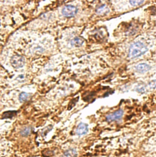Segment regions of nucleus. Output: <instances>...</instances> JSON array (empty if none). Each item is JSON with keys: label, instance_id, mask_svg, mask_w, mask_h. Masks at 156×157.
I'll list each match as a JSON object with an SVG mask.
<instances>
[{"label": "nucleus", "instance_id": "f257e3e1", "mask_svg": "<svg viewBox=\"0 0 156 157\" xmlns=\"http://www.w3.org/2000/svg\"><path fill=\"white\" fill-rule=\"evenodd\" d=\"M147 47L142 42L137 41L133 43L129 50V56L131 58H136L144 55L148 52Z\"/></svg>", "mask_w": 156, "mask_h": 157}, {"label": "nucleus", "instance_id": "f03ea898", "mask_svg": "<svg viewBox=\"0 0 156 157\" xmlns=\"http://www.w3.org/2000/svg\"><path fill=\"white\" fill-rule=\"evenodd\" d=\"M10 63L12 66L15 69H19L23 67L25 64V59L23 56L20 55H14L12 57Z\"/></svg>", "mask_w": 156, "mask_h": 157}, {"label": "nucleus", "instance_id": "7ed1b4c3", "mask_svg": "<svg viewBox=\"0 0 156 157\" xmlns=\"http://www.w3.org/2000/svg\"><path fill=\"white\" fill-rule=\"evenodd\" d=\"M78 10L76 7L72 5L65 6L62 9V14L66 17H73L78 12Z\"/></svg>", "mask_w": 156, "mask_h": 157}, {"label": "nucleus", "instance_id": "20e7f679", "mask_svg": "<svg viewBox=\"0 0 156 157\" xmlns=\"http://www.w3.org/2000/svg\"><path fill=\"white\" fill-rule=\"evenodd\" d=\"M123 111L122 109H118V111L114 112L113 113L108 115L106 117V120L108 122H113L115 121L120 120L123 116Z\"/></svg>", "mask_w": 156, "mask_h": 157}, {"label": "nucleus", "instance_id": "39448f33", "mask_svg": "<svg viewBox=\"0 0 156 157\" xmlns=\"http://www.w3.org/2000/svg\"><path fill=\"white\" fill-rule=\"evenodd\" d=\"M151 68V66L146 63H140L136 67V71L140 74H144L148 72Z\"/></svg>", "mask_w": 156, "mask_h": 157}, {"label": "nucleus", "instance_id": "423d86ee", "mask_svg": "<svg viewBox=\"0 0 156 157\" xmlns=\"http://www.w3.org/2000/svg\"><path fill=\"white\" fill-rule=\"evenodd\" d=\"M88 128L87 125L84 123H80L78 125L76 132L77 135L81 136V135H85L88 132Z\"/></svg>", "mask_w": 156, "mask_h": 157}, {"label": "nucleus", "instance_id": "0eeeda50", "mask_svg": "<svg viewBox=\"0 0 156 157\" xmlns=\"http://www.w3.org/2000/svg\"><path fill=\"white\" fill-rule=\"evenodd\" d=\"M84 43V39L82 37L79 36L75 37L73 39L71 40V42H70L72 46L76 47H81Z\"/></svg>", "mask_w": 156, "mask_h": 157}, {"label": "nucleus", "instance_id": "6e6552de", "mask_svg": "<svg viewBox=\"0 0 156 157\" xmlns=\"http://www.w3.org/2000/svg\"><path fill=\"white\" fill-rule=\"evenodd\" d=\"M29 96H30V94L23 92L19 95V100L21 102L26 101L28 100V98L29 97Z\"/></svg>", "mask_w": 156, "mask_h": 157}, {"label": "nucleus", "instance_id": "1a4fd4ad", "mask_svg": "<svg viewBox=\"0 0 156 157\" xmlns=\"http://www.w3.org/2000/svg\"><path fill=\"white\" fill-rule=\"evenodd\" d=\"M16 111H7L3 113L2 114V117L3 118H10V117H12L13 116L15 115L16 114Z\"/></svg>", "mask_w": 156, "mask_h": 157}, {"label": "nucleus", "instance_id": "9d476101", "mask_svg": "<svg viewBox=\"0 0 156 157\" xmlns=\"http://www.w3.org/2000/svg\"><path fill=\"white\" fill-rule=\"evenodd\" d=\"M76 155V151H75L74 150H69L65 153L64 157H75Z\"/></svg>", "mask_w": 156, "mask_h": 157}, {"label": "nucleus", "instance_id": "9b49d317", "mask_svg": "<svg viewBox=\"0 0 156 157\" xmlns=\"http://www.w3.org/2000/svg\"><path fill=\"white\" fill-rule=\"evenodd\" d=\"M129 3L133 6H139L144 3V1H129Z\"/></svg>", "mask_w": 156, "mask_h": 157}, {"label": "nucleus", "instance_id": "f8f14e48", "mask_svg": "<svg viewBox=\"0 0 156 157\" xmlns=\"http://www.w3.org/2000/svg\"><path fill=\"white\" fill-rule=\"evenodd\" d=\"M107 9H108L106 7V5H103V6H101V7H99L98 9L97 12H98V13H103L104 12H107L106 10H107Z\"/></svg>", "mask_w": 156, "mask_h": 157}, {"label": "nucleus", "instance_id": "ddd939ff", "mask_svg": "<svg viewBox=\"0 0 156 157\" xmlns=\"http://www.w3.org/2000/svg\"><path fill=\"white\" fill-rule=\"evenodd\" d=\"M31 128H29V127H28V128H25L21 132V135H23V136H27V135H28L29 133H30V132H31Z\"/></svg>", "mask_w": 156, "mask_h": 157}, {"label": "nucleus", "instance_id": "4468645a", "mask_svg": "<svg viewBox=\"0 0 156 157\" xmlns=\"http://www.w3.org/2000/svg\"><path fill=\"white\" fill-rule=\"evenodd\" d=\"M137 90L140 93H143L145 91V88L143 86H139L137 87Z\"/></svg>", "mask_w": 156, "mask_h": 157}]
</instances>
